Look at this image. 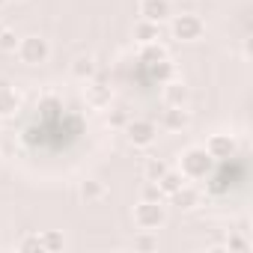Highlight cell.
I'll return each mask as SVG.
<instances>
[{"instance_id": "obj_15", "label": "cell", "mask_w": 253, "mask_h": 253, "mask_svg": "<svg viewBox=\"0 0 253 253\" xmlns=\"http://www.w3.org/2000/svg\"><path fill=\"white\" fill-rule=\"evenodd\" d=\"M140 60H143L146 66H152V63H161V60H167V48H164L161 42H149V45H143V51H140Z\"/></svg>"}, {"instance_id": "obj_19", "label": "cell", "mask_w": 253, "mask_h": 253, "mask_svg": "<svg viewBox=\"0 0 253 253\" xmlns=\"http://www.w3.org/2000/svg\"><path fill=\"white\" fill-rule=\"evenodd\" d=\"M18 42H21V36H15V30L3 27V33H0V54H15Z\"/></svg>"}, {"instance_id": "obj_6", "label": "cell", "mask_w": 253, "mask_h": 253, "mask_svg": "<svg viewBox=\"0 0 253 253\" xmlns=\"http://www.w3.org/2000/svg\"><path fill=\"white\" fill-rule=\"evenodd\" d=\"M137 12L143 21H152V24H161L173 15V3L170 0H140L137 3Z\"/></svg>"}, {"instance_id": "obj_1", "label": "cell", "mask_w": 253, "mask_h": 253, "mask_svg": "<svg viewBox=\"0 0 253 253\" xmlns=\"http://www.w3.org/2000/svg\"><path fill=\"white\" fill-rule=\"evenodd\" d=\"M211 164H214V158L203 146H191L179 155V173L185 179H206L211 173Z\"/></svg>"}, {"instance_id": "obj_13", "label": "cell", "mask_w": 253, "mask_h": 253, "mask_svg": "<svg viewBox=\"0 0 253 253\" xmlns=\"http://www.w3.org/2000/svg\"><path fill=\"white\" fill-rule=\"evenodd\" d=\"M161 24H152V21H137L134 24V39L140 42V45H149V42H158L161 39V30H158Z\"/></svg>"}, {"instance_id": "obj_18", "label": "cell", "mask_w": 253, "mask_h": 253, "mask_svg": "<svg viewBox=\"0 0 253 253\" xmlns=\"http://www.w3.org/2000/svg\"><path fill=\"white\" fill-rule=\"evenodd\" d=\"M81 197H84L86 203H98V200L104 197V185H101L98 179H86V182L81 185Z\"/></svg>"}, {"instance_id": "obj_11", "label": "cell", "mask_w": 253, "mask_h": 253, "mask_svg": "<svg viewBox=\"0 0 253 253\" xmlns=\"http://www.w3.org/2000/svg\"><path fill=\"white\" fill-rule=\"evenodd\" d=\"M170 200H173V206H176V209L188 211V209H194V206L200 203V191H197V188H191V185H182L176 194H170Z\"/></svg>"}, {"instance_id": "obj_16", "label": "cell", "mask_w": 253, "mask_h": 253, "mask_svg": "<svg viewBox=\"0 0 253 253\" xmlns=\"http://www.w3.org/2000/svg\"><path fill=\"white\" fill-rule=\"evenodd\" d=\"M39 238H42V250H45V253H57V250L66 247V238H63V232H57V229H45Z\"/></svg>"}, {"instance_id": "obj_28", "label": "cell", "mask_w": 253, "mask_h": 253, "mask_svg": "<svg viewBox=\"0 0 253 253\" xmlns=\"http://www.w3.org/2000/svg\"><path fill=\"white\" fill-rule=\"evenodd\" d=\"M0 33H3V21H0Z\"/></svg>"}, {"instance_id": "obj_5", "label": "cell", "mask_w": 253, "mask_h": 253, "mask_svg": "<svg viewBox=\"0 0 253 253\" xmlns=\"http://www.w3.org/2000/svg\"><path fill=\"white\" fill-rule=\"evenodd\" d=\"M203 30H206V24H203L200 15L182 12V15L173 18V36H176L179 42H197V39L203 36Z\"/></svg>"}, {"instance_id": "obj_14", "label": "cell", "mask_w": 253, "mask_h": 253, "mask_svg": "<svg viewBox=\"0 0 253 253\" xmlns=\"http://www.w3.org/2000/svg\"><path fill=\"white\" fill-rule=\"evenodd\" d=\"M185 185V176L179 173V170H167L161 179H158V188H161V194L164 197H170V194H176L179 188Z\"/></svg>"}, {"instance_id": "obj_29", "label": "cell", "mask_w": 253, "mask_h": 253, "mask_svg": "<svg viewBox=\"0 0 253 253\" xmlns=\"http://www.w3.org/2000/svg\"><path fill=\"white\" fill-rule=\"evenodd\" d=\"M9 3H12V0H9ZM15 3H21V0H15Z\"/></svg>"}, {"instance_id": "obj_8", "label": "cell", "mask_w": 253, "mask_h": 253, "mask_svg": "<svg viewBox=\"0 0 253 253\" xmlns=\"http://www.w3.org/2000/svg\"><path fill=\"white\" fill-rule=\"evenodd\" d=\"M161 98H164V107H188L191 101V89L185 81H167L164 89H161Z\"/></svg>"}, {"instance_id": "obj_12", "label": "cell", "mask_w": 253, "mask_h": 253, "mask_svg": "<svg viewBox=\"0 0 253 253\" xmlns=\"http://www.w3.org/2000/svg\"><path fill=\"white\" fill-rule=\"evenodd\" d=\"M69 72H72V78H78V81H92V78H95V60L86 57V54H84V57H75Z\"/></svg>"}, {"instance_id": "obj_10", "label": "cell", "mask_w": 253, "mask_h": 253, "mask_svg": "<svg viewBox=\"0 0 253 253\" xmlns=\"http://www.w3.org/2000/svg\"><path fill=\"white\" fill-rule=\"evenodd\" d=\"M18 104H21L18 92H15L6 81H0V116H12V113L18 110Z\"/></svg>"}, {"instance_id": "obj_3", "label": "cell", "mask_w": 253, "mask_h": 253, "mask_svg": "<svg viewBox=\"0 0 253 253\" xmlns=\"http://www.w3.org/2000/svg\"><path fill=\"white\" fill-rule=\"evenodd\" d=\"M15 54H18V60H21L24 66H42V63L51 60V42H48L45 36L33 33V36H24V39L18 42Z\"/></svg>"}, {"instance_id": "obj_26", "label": "cell", "mask_w": 253, "mask_h": 253, "mask_svg": "<svg viewBox=\"0 0 253 253\" xmlns=\"http://www.w3.org/2000/svg\"><path fill=\"white\" fill-rule=\"evenodd\" d=\"M89 101H92V104H107V101H110V92H107V89L89 86Z\"/></svg>"}, {"instance_id": "obj_23", "label": "cell", "mask_w": 253, "mask_h": 253, "mask_svg": "<svg viewBox=\"0 0 253 253\" xmlns=\"http://www.w3.org/2000/svg\"><path fill=\"white\" fill-rule=\"evenodd\" d=\"M226 250H229V253H247V250H250V241H247L241 232H235V235H229Z\"/></svg>"}, {"instance_id": "obj_24", "label": "cell", "mask_w": 253, "mask_h": 253, "mask_svg": "<svg viewBox=\"0 0 253 253\" xmlns=\"http://www.w3.org/2000/svg\"><path fill=\"white\" fill-rule=\"evenodd\" d=\"M107 125H110V128H125V125H128V113H125V110H110L107 113Z\"/></svg>"}, {"instance_id": "obj_2", "label": "cell", "mask_w": 253, "mask_h": 253, "mask_svg": "<svg viewBox=\"0 0 253 253\" xmlns=\"http://www.w3.org/2000/svg\"><path fill=\"white\" fill-rule=\"evenodd\" d=\"M131 217H134V226H137V229L155 232V229H161V226L167 223V209H164L161 200H140V203L134 206Z\"/></svg>"}, {"instance_id": "obj_9", "label": "cell", "mask_w": 253, "mask_h": 253, "mask_svg": "<svg viewBox=\"0 0 253 253\" xmlns=\"http://www.w3.org/2000/svg\"><path fill=\"white\" fill-rule=\"evenodd\" d=\"M188 125H191L188 107H167L161 113V128H167V131H185Z\"/></svg>"}, {"instance_id": "obj_20", "label": "cell", "mask_w": 253, "mask_h": 253, "mask_svg": "<svg viewBox=\"0 0 253 253\" xmlns=\"http://www.w3.org/2000/svg\"><path fill=\"white\" fill-rule=\"evenodd\" d=\"M149 69H152V78H155V81H161V84H167V81L173 78V72H176V66H173L170 60H161V63H152Z\"/></svg>"}, {"instance_id": "obj_27", "label": "cell", "mask_w": 253, "mask_h": 253, "mask_svg": "<svg viewBox=\"0 0 253 253\" xmlns=\"http://www.w3.org/2000/svg\"><path fill=\"white\" fill-rule=\"evenodd\" d=\"M6 3H9V0H0V6H6Z\"/></svg>"}, {"instance_id": "obj_25", "label": "cell", "mask_w": 253, "mask_h": 253, "mask_svg": "<svg viewBox=\"0 0 253 253\" xmlns=\"http://www.w3.org/2000/svg\"><path fill=\"white\" fill-rule=\"evenodd\" d=\"M140 200H164V194H161L158 182H146V185H143V197H140Z\"/></svg>"}, {"instance_id": "obj_22", "label": "cell", "mask_w": 253, "mask_h": 253, "mask_svg": "<svg viewBox=\"0 0 253 253\" xmlns=\"http://www.w3.org/2000/svg\"><path fill=\"white\" fill-rule=\"evenodd\" d=\"M18 250H21V253H45L39 235H24V238L18 241Z\"/></svg>"}, {"instance_id": "obj_7", "label": "cell", "mask_w": 253, "mask_h": 253, "mask_svg": "<svg viewBox=\"0 0 253 253\" xmlns=\"http://www.w3.org/2000/svg\"><path fill=\"white\" fill-rule=\"evenodd\" d=\"M214 161H226V158H235V137L232 134H211L209 140H206V146H203Z\"/></svg>"}, {"instance_id": "obj_21", "label": "cell", "mask_w": 253, "mask_h": 253, "mask_svg": "<svg viewBox=\"0 0 253 253\" xmlns=\"http://www.w3.org/2000/svg\"><path fill=\"white\" fill-rule=\"evenodd\" d=\"M134 250H158V235H152L149 229H140V235H134Z\"/></svg>"}, {"instance_id": "obj_4", "label": "cell", "mask_w": 253, "mask_h": 253, "mask_svg": "<svg viewBox=\"0 0 253 253\" xmlns=\"http://www.w3.org/2000/svg\"><path fill=\"white\" fill-rule=\"evenodd\" d=\"M125 134H128L131 146L146 149V146L155 143L158 128H155V122H152V119H128V125H125Z\"/></svg>"}, {"instance_id": "obj_17", "label": "cell", "mask_w": 253, "mask_h": 253, "mask_svg": "<svg viewBox=\"0 0 253 253\" xmlns=\"http://www.w3.org/2000/svg\"><path fill=\"white\" fill-rule=\"evenodd\" d=\"M167 170H170V167H167V161H164V158H149V161H146V167H143V176H146V182H158Z\"/></svg>"}]
</instances>
